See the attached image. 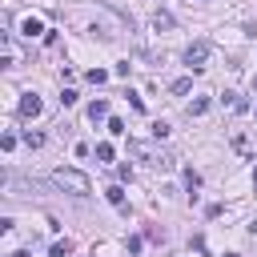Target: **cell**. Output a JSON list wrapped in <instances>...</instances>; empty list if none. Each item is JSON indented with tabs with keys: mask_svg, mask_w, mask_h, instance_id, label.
I'll use <instances>...</instances> for the list:
<instances>
[{
	"mask_svg": "<svg viewBox=\"0 0 257 257\" xmlns=\"http://www.w3.org/2000/svg\"><path fill=\"white\" fill-rule=\"evenodd\" d=\"M52 181H56L60 189H68L72 197H88V193H92V181H88L80 169H56V173H52Z\"/></svg>",
	"mask_w": 257,
	"mask_h": 257,
	"instance_id": "6da1fadb",
	"label": "cell"
},
{
	"mask_svg": "<svg viewBox=\"0 0 257 257\" xmlns=\"http://www.w3.org/2000/svg\"><path fill=\"white\" fill-rule=\"evenodd\" d=\"M128 153H133V157H145L153 169H173V157H169V153H157V149H149V145H137V141H133Z\"/></svg>",
	"mask_w": 257,
	"mask_h": 257,
	"instance_id": "7a4b0ae2",
	"label": "cell"
},
{
	"mask_svg": "<svg viewBox=\"0 0 257 257\" xmlns=\"http://www.w3.org/2000/svg\"><path fill=\"white\" fill-rule=\"evenodd\" d=\"M205 60H209V44H205V40H197V44H189V48H185V64H189L193 72H201V68H205Z\"/></svg>",
	"mask_w": 257,
	"mask_h": 257,
	"instance_id": "3957f363",
	"label": "cell"
},
{
	"mask_svg": "<svg viewBox=\"0 0 257 257\" xmlns=\"http://www.w3.org/2000/svg\"><path fill=\"white\" fill-rule=\"evenodd\" d=\"M40 108H44L40 96H36V92H24V100H20V116H40Z\"/></svg>",
	"mask_w": 257,
	"mask_h": 257,
	"instance_id": "277c9868",
	"label": "cell"
},
{
	"mask_svg": "<svg viewBox=\"0 0 257 257\" xmlns=\"http://www.w3.org/2000/svg\"><path fill=\"white\" fill-rule=\"evenodd\" d=\"M20 32H24V36H28V40H32V36H44V32H48V28H44V24H40V20H36V16H24V20H20Z\"/></svg>",
	"mask_w": 257,
	"mask_h": 257,
	"instance_id": "5b68a950",
	"label": "cell"
},
{
	"mask_svg": "<svg viewBox=\"0 0 257 257\" xmlns=\"http://www.w3.org/2000/svg\"><path fill=\"white\" fill-rule=\"evenodd\" d=\"M104 197H108V205H116V209L124 205V189H120V185H108V189H104Z\"/></svg>",
	"mask_w": 257,
	"mask_h": 257,
	"instance_id": "8992f818",
	"label": "cell"
},
{
	"mask_svg": "<svg viewBox=\"0 0 257 257\" xmlns=\"http://www.w3.org/2000/svg\"><path fill=\"white\" fill-rule=\"evenodd\" d=\"M88 116H92V120L108 116V100H92V104H88Z\"/></svg>",
	"mask_w": 257,
	"mask_h": 257,
	"instance_id": "52a82bcc",
	"label": "cell"
},
{
	"mask_svg": "<svg viewBox=\"0 0 257 257\" xmlns=\"http://www.w3.org/2000/svg\"><path fill=\"white\" fill-rule=\"evenodd\" d=\"M209 112V96H197L193 104H189V116H205Z\"/></svg>",
	"mask_w": 257,
	"mask_h": 257,
	"instance_id": "ba28073f",
	"label": "cell"
},
{
	"mask_svg": "<svg viewBox=\"0 0 257 257\" xmlns=\"http://www.w3.org/2000/svg\"><path fill=\"white\" fill-rule=\"evenodd\" d=\"M48 253H52V257H68V253H72V241H68V237H64V241H52Z\"/></svg>",
	"mask_w": 257,
	"mask_h": 257,
	"instance_id": "9c48e42d",
	"label": "cell"
},
{
	"mask_svg": "<svg viewBox=\"0 0 257 257\" xmlns=\"http://www.w3.org/2000/svg\"><path fill=\"white\" fill-rule=\"evenodd\" d=\"M108 133H112V137H124L128 128H124V120H120V116H108Z\"/></svg>",
	"mask_w": 257,
	"mask_h": 257,
	"instance_id": "30bf717a",
	"label": "cell"
},
{
	"mask_svg": "<svg viewBox=\"0 0 257 257\" xmlns=\"http://www.w3.org/2000/svg\"><path fill=\"white\" fill-rule=\"evenodd\" d=\"M24 145H28V149H40V145H44V137H40V133H32V128H28V133H24Z\"/></svg>",
	"mask_w": 257,
	"mask_h": 257,
	"instance_id": "8fae6325",
	"label": "cell"
},
{
	"mask_svg": "<svg viewBox=\"0 0 257 257\" xmlns=\"http://www.w3.org/2000/svg\"><path fill=\"white\" fill-rule=\"evenodd\" d=\"M88 80H92V84H104L108 72H104V68H88Z\"/></svg>",
	"mask_w": 257,
	"mask_h": 257,
	"instance_id": "7c38bea8",
	"label": "cell"
},
{
	"mask_svg": "<svg viewBox=\"0 0 257 257\" xmlns=\"http://www.w3.org/2000/svg\"><path fill=\"white\" fill-rule=\"evenodd\" d=\"M189 88H193V80H189V76H181V80H173V92H189Z\"/></svg>",
	"mask_w": 257,
	"mask_h": 257,
	"instance_id": "4fadbf2b",
	"label": "cell"
},
{
	"mask_svg": "<svg viewBox=\"0 0 257 257\" xmlns=\"http://www.w3.org/2000/svg\"><path fill=\"white\" fill-rule=\"evenodd\" d=\"M60 104H64V108H72V104H76V92H72V88H64V92H60Z\"/></svg>",
	"mask_w": 257,
	"mask_h": 257,
	"instance_id": "5bb4252c",
	"label": "cell"
},
{
	"mask_svg": "<svg viewBox=\"0 0 257 257\" xmlns=\"http://www.w3.org/2000/svg\"><path fill=\"white\" fill-rule=\"evenodd\" d=\"M96 161H112V145H96Z\"/></svg>",
	"mask_w": 257,
	"mask_h": 257,
	"instance_id": "9a60e30c",
	"label": "cell"
},
{
	"mask_svg": "<svg viewBox=\"0 0 257 257\" xmlns=\"http://www.w3.org/2000/svg\"><path fill=\"white\" fill-rule=\"evenodd\" d=\"M0 149H4V153H8V149H16V137H12V133H4V137H0Z\"/></svg>",
	"mask_w": 257,
	"mask_h": 257,
	"instance_id": "2e32d148",
	"label": "cell"
},
{
	"mask_svg": "<svg viewBox=\"0 0 257 257\" xmlns=\"http://www.w3.org/2000/svg\"><path fill=\"white\" fill-rule=\"evenodd\" d=\"M249 233H253V237H257V221H253V225H249Z\"/></svg>",
	"mask_w": 257,
	"mask_h": 257,
	"instance_id": "e0dca14e",
	"label": "cell"
},
{
	"mask_svg": "<svg viewBox=\"0 0 257 257\" xmlns=\"http://www.w3.org/2000/svg\"><path fill=\"white\" fill-rule=\"evenodd\" d=\"M253 96H257V76H253Z\"/></svg>",
	"mask_w": 257,
	"mask_h": 257,
	"instance_id": "ac0fdd59",
	"label": "cell"
},
{
	"mask_svg": "<svg viewBox=\"0 0 257 257\" xmlns=\"http://www.w3.org/2000/svg\"><path fill=\"white\" fill-rule=\"evenodd\" d=\"M12 257H28V253H12Z\"/></svg>",
	"mask_w": 257,
	"mask_h": 257,
	"instance_id": "d6986e66",
	"label": "cell"
},
{
	"mask_svg": "<svg viewBox=\"0 0 257 257\" xmlns=\"http://www.w3.org/2000/svg\"><path fill=\"white\" fill-rule=\"evenodd\" d=\"M225 257H237V253H225Z\"/></svg>",
	"mask_w": 257,
	"mask_h": 257,
	"instance_id": "ffe728a7",
	"label": "cell"
},
{
	"mask_svg": "<svg viewBox=\"0 0 257 257\" xmlns=\"http://www.w3.org/2000/svg\"><path fill=\"white\" fill-rule=\"evenodd\" d=\"M253 185H257V173H253Z\"/></svg>",
	"mask_w": 257,
	"mask_h": 257,
	"instance_id": "44dd1931",
	"label": "cell"
}]
</instances>
